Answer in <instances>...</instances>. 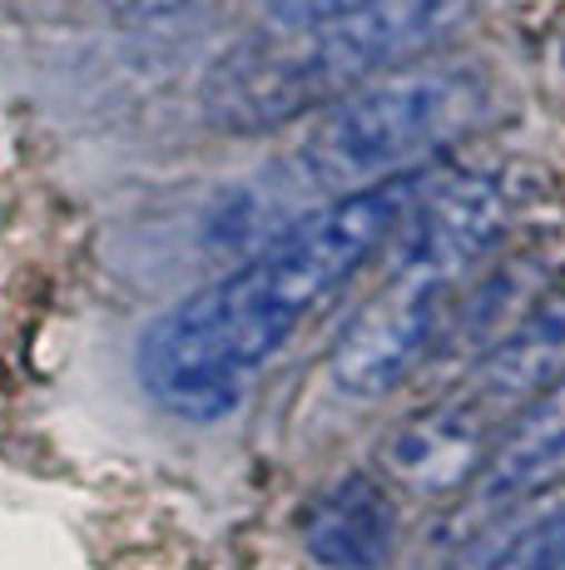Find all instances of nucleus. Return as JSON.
I'll return each mask as SVG.
<instances>
[{
  "mask_svg": "<svg viewBox=\"0 0 565 570\" xmlns=\"http://www.w3.org/2000/svg\"><path fill=\"white\" fill-rule=\"evenodd\" d=\"M511 228V189L496 174H427L397 224L393 273L452 283L502 248Z\"/></svg>",
  "mask_w": 565,
  "mask_h": 570,
  "instance_id": "nucleus-5",
  "label": "nucleus"
},
{
  "mask_svg": "<svg viewBox=\"0 0 565 570\" xmlns=\"http://www.w3.org/2000/svg\"><path fill=\"white\" fill-rule=\"evenodd\" d=\"M492 446H496L492 402L482 392H472V397H442L432 407L412 412L387 436L383 466H387V476H397L412 491L452 497L466 481L482 476Z\"/></svg>",
  "mask_w": 565,
  "mask_h": 570,
  "instance_id": "nucleus-7",
  "label": "nucleus"
},
{
  "mask_svg": "<svg viewBox=\"0 0 565 570\" xmlns=\"http://www.w3.org/2000/svg\"><path fill=\"white\" fill-rule=\"evenodd\" d=\"M199 105L204 119L224 135H268V129H282L323 109L308 70H303V55L293 46V30L282 26L278 36H254L224 50L204 75Z\"/></svg>",
  "mask_w": 565,
  "mask_h": 570,
  "instance_id": "nucleus-6",
  "label": "nucleus"
},
{
  "mask_svg": "<svg viewBox=\"0 0 565 570\" xmlns=\"http://www.w3.org/2000/svg\"><path fill=\"white\" fill-rule=\"evenodd\" d=\"M367 6V0H268V16L278 26L298 30V26H323V20H338L347 10Z\"/></svg>",
  "mask_w": 565,
  "mask_h": 570,
  "instance_id": "nucleus-13",
  "label": "nucleus"
},
{
  "mask_svg": "<svg viewBox=\"0 0 565 570\" xmlns=\"http://www.w3.org/2000/svg\"><path fill=\"white\" fill-rule=\"evenodd\" d=\"M298 541L318 570H383L397 551L393 491L367 471H347L303 507Z\"/></svg>",
  "mask_w": 565,
  "mask_h": 570,
  "instance_id": "nucleus-8",
  "label": "nucleus"
},
{
  "mask_svg": "<svg viewBox=\"0 0 565 570\" xmlns=\"http://www.w3.org/2000/svg\"><path fill=\"white\" fill-rule=\"evenodd\" d=\"M486 570H565V507L531 521Z\"/></svg>",
  "mask_w": 565,
  "mask_h": 570,
  "instance_id": "nucleus-12",
  "label": "nucleus"
},
{
  "mask_svg": "<svg viewBox=\"0 0 565 570\" xmlns=\"http://www.w3.org/2000/svg\"><path fill=\"white\" fill-rule=\"evenodd\" d=\"M427 169L397 174L298 214L234 273L204 283L139 343V382L174 416L219 422L278 357L303 317L393 244Z\"/></svg>",
  "mask_w": 565,
  "mask_h": 570,
  "instance_id": "nucleus-1",
  "label": "nucleus"
},
{
  "mask_svg": "<svg viewBox=\"0 0 565 570\" xmlns=\"http://www.w3.org/2000/svg\"><path fill=\"white\" fill-rule=\"evenodd\" d=\"M551 283H556V278L541 268V254H516L511 263H496V268L476 283L472 298L462 303V313L452 308L447 337L456 333L462 343L472 337V347H482V353H486L496 337L511 333V327L531 313V303H536Z\"/></svg>",
  "mask_w": 565,
  "mask_h": 570,
  "instance_id": "nucleus-11",
  "label": "nucleus"
},
{
  "mask_svg": "<svg viewBox=\"0 0 565 570\" xmlns=\"http://www.w3.org/2000/svg\"><path fill=\"white\" fill-rule=\"evenodd\" d=\"M492 115V85L472 65H402L323 105L293 149L303 189L338 199L422 169Z\"/></svg>",
  "mask_w": 565,
  "mask_h": 570,
  "instance_id": "nucleus-2",
  "label": "nucleus"
},
{
  "mask_svg": "<svg viewBox=\"0 0 565 570\" xmlns=\"http://www.w3.org/2000/svg\"><path fill=\"white\" fill-rule=\"evenodd\" d=\"M447 323L452 283L393 273V283L373 303H363L353 323L343 327L338 347L328 357L333 387L357 402L387 397L437 353V343H447Z\"/></svg>",
  "mask_w": 565,
  "mask_h": 570,
  "instance_id": "nucleus-4",
  "label": "nucleus"
},
{
  "mask_svg": "<svg viewBox=\"0 0 565 570\" xmlns=\"http://www.w3.org/2000/svg\"><path fill=\"white\" fill-rule=\"evenodd\" d=\"M556 382H565V278L551 283L531 303V313L486 347L476 367V392L506 412L541 397Z\"/></svg>",
  "mask_w": 565,
  "mask_h": 570,
  "instance_id": "nucleus-10",
  "label": "nucleus"
},
{
  "mask_svg": "<svg viewBox=\"0 0 565 570\" xmlns=\"http://www.w3.org/2000/svg\"><path fill=\"white\" fill-rule=\"evenodd\" d=\"M472 16V0H367L323 26H298V55L323 105L357 85L402 70L407 60L437 50Z\"/></svg>",
  "mask_w": 565,
  "mask_h": 570,
  "instance_id": "nucleus-3",
  "label": "nucleus"
},
{
  "mask_svg": "<svg viewBox=\"0 0 565 570\" xmlns=\"http://www.w3.org/2000/svg\"><path fill=\"white\" fill-rule=\"evenodd\" d=\"M565 487V382L521 402L476 476V507L511 511Z\"/></svg>",
  "mask_w": 565,
  "mask_h": 570,
  "instance_id": "nucleus-9",
  "label": "nucleus"
}]
</instances>
